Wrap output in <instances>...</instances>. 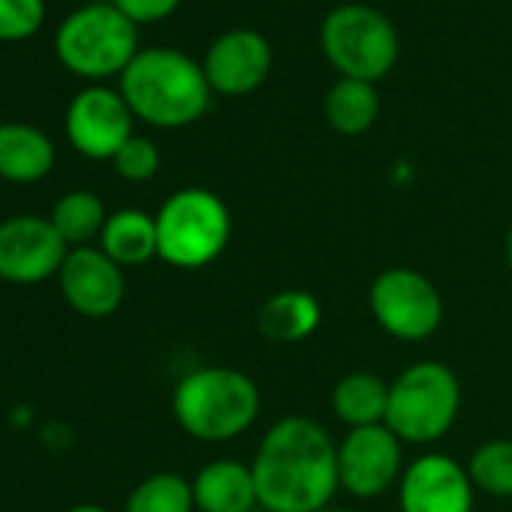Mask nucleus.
Returning a JSON list of instances; mask_svg holds the SVG:
<instances>
[{"mask_svg":"<svg viewBox=\"0 0 512 512\" xmlns=\"http://www.w3.org/2000/svg\"><path fill=\"white\" fill-rule=\"evenodd\" d=\"M266 512H320L341 488L338 443L308 416L278 419L250 461Z\"/></svg>","mask_w":512,"mask_h":512,"instance_id":"nucleus-1","label":"nucleus"},{"mask_svg":"<svg viewBox=\"0 0 512 512\" xmlns=\"http://www.w3.org/2000/svg\"><path fill=\"white\" fill-rule=\"evenodd\" d=\"M211 94L202 64L178 49H145L121 73V97L130 112L160 130L199 121Z\"/></svg>","mask_w":512,"mask_h":512,"instance_id":"nucleus-2","label":"nucleus"},{"mask_svg":"<svg viewBox=\"0 0 512 512\" xmlns=\"http://www.w3.org/2000/svg\"><path fill=\"white\" fill-rule=\"evenodd\" d=\"M172 416L190 437L226 443L244 434L260 416V389L238 368H196L178 380Z\"/></svg>","mask_w":512,"mask_h":512,"instance_id":"nucleus-3","label":"nucleus"},{"mask_svg":"<svg viewBox=\"0 0 512 512\" xmlns=\"http://www.w3.org/2000/svg\"><path fill=\"white\" fill-rule=\"evenodd\" d=\"M157 223V256L172 269L196 272L214 263L229 244L232 217L226 202L205 187L175 190L160 211Z\"/></svg>","mask_w":512,"mask_h":512,"instance_id":"nucleus-4","label":"nucleus"},{"mask_svg":"<svg viewBox=\"0 0 512 512\" xmlns=\"http://www.w3.org/2000/svg\"><path fill=\"white\" fill-rule=\"evenodd\" d=\"M461 413V383L443 362H416L389 383L386 422L401 443L428 446L446 437Z\"/></svg>","mask_w":512,"mask_h":512,"instance_id":"nucleus-5","label":"nucleus"},{"mask_svg":"<svg viewBox=\"0 0 512 512\" xmlns=\"http://www.w3.org/2000/svg\"><path fill=\"white\" fill-rule=\"evenodd\" d=\"M136 25L115 4H88L70 13L55 34L58 61L85 79L121 76L139 55Z\"/></svg>","mask_w":512,"mask_h":512,"instance_id":"nucleus-6","label":"nucleus"},{"mask_svg":"<svg viewBox=\"0 0 512 512\" xmlns=\"http://www.w3.org/2000/svg\"><path fill=\"white\" fill-rule=\"evenodd\" d=\"M320 46L341 79L380 82L392 73L401 43L398 31L368 4H341L320 25Z\"/></svg>","mask_w":512,"mask_h":512,"instance_id":"nucleus-7","label":"nucleus"},{"mask_svg":"<svg viewBox=\"0 0 512 512\" xmlns=\"http://www.w3.org/2000/svg\"><path fill=\"white\" fill-rule=\"evenodd\" d=\"M377 326L407 344L431 338L443 323V299L437 287L413 269H386L374 278L368 293Z\"/></svg>","mask_w":512,"mask_h":512,"instance_id":"nucleus-8","label":"nucleus"},{"mask_svg":"<svg viewBox=\"0 0 512 512\" xmlns=\"http://www.w3.org/2000/svg\"><path fill=\"white\" fill-rule=\"evenodd\" d=\"M70 256L67 241L49 217L19 214L0 223V278L10 284H40L61 275Z\"/></svg>","mask_w":512,"mask_h":512,"instance_id":"nucleus-9","label":"nucleus"},{"mask_svg":"<svg viewBox=\"0 0 512 512\" xmlns=\"http://www.w3.org/2000/svg\"><path fill=\"white\" fill-rule=\"evenodd\" d=\"M404 443L389 425L350 428L338 443V479L353 497H380L401 476Z\"/></svg>","mask_w":512,"mask_h":512,"instance_id":"nucleus-10","label":"nucleus"},{"mask_svg":"<svg viewBox=\"0 0 512 512\" xmlns=\"http://www.w3.org/2000/svg\"><path fill=\"white\" fill-rule=\"evenodd\" d=\"M133 112L121 91L85 88L67 109V139L91 160H112L133 133Z\"/></svg>","mask_w":512,"mask_h":512,"instance_id":"nucleus-11","label":"nucleus"},{"mask_svg":"<svg viewBox=\"0 0 512 512\" xmlns=\"http://www.w3.org/2000/svg\"><path fill=\"white\" fill-rule=\"evenodd\" d=\"M205 79L214 94L244 97L263 88L272 73V46L260 31L232 28L208 46L202 58Z\"/></svg>","mask_w":512,"mask_h":512,"instance_id":"nucleus-12","label":"nucleus"},{"mask_svg":"<svg viewBox=\"0 0 512 512\" xmlns=\"http://www.w3.org/2000/svg\"><path fill=\"white\" fill-rule=\"evenodd\" d=\"M401 512H473V482L467 467L443 452L419 455L398 485Z\"/></svg>","mask_w":512,"mask_h":512,"instance_id":"nucleus-13","label":"nucleus"},{"mask_svg":"<svg viewBox=\"0 0 512 512\" xmlns=\"http://www.w3.org/2000/svg\"><path fill=\"white\" fill-rule=\"evenodd\" d=\"M61 293L67 305L91 320L112 317L124 302V272L112 263L100 247H76L70 250L61 269Z\"/></svg>","mask_w":512,"mask_h":512,"instance_id":"nucleus-14","label":"nucleus"},{"mask_svg":"<svg viewBox=\"0 0 512 512\" xmlns=\"http://www.w3.org/2000/svg\"><path fill=\"white\" fill-rule=\"evenodd\" d=\"M190 485L199 512H256L260 506L250 464L235 458H217L205 464Z\"/></svg>","mask_w":512,"mask_h":512,"instance_id":"nucleus-15","label":"nucleus"},{"mask_svg":"<svg viewBox=\"0 0 512 512\" xmlns=\"http://www.w3.org/2000/svg\"><path fill=\"white\" fill-rule=\"evenodd\" d=\"M323 305L308 290H281L263 302L256 314V329L266 341L275 344H299L320 329Z\"/></svg>","mask_w":512,"mask_h":512,"instance_id":"nucleus-16","label":"nucleus"},{"mask_svg":"<svg viewBox=\"0 0 512 512\" xmlns=\"http://www.w3.org/2000/svg\"><path fill=\"white\" fill-rule=\"evenodd\" d=\"M55 145L31 124H0V178L31 184L52 172Z\"/></svg>","mask_w":512,"mask_h":512,"instance_id":"nucleus-17","label":"nucleus"},{"mask_svg":"<svg viewBox=\"0 0 512 512\" xmlns=\"http://www.w3.org/2000/svg\"><path fill=\"white\" fill-rule=\"evenodd\" d=\"M100 250L121 269L145 266L157 256V223L139 208H121L109 214L100 232Z\"/></svg>","mask_w":512,"mask_h":512,"instance_id":"nucleus-18","label":"nucleus"},{"mask_svg":"<svg viewBox=\"0 0 512 512\" xmlns=\"http://www.w3.org/2000/svg\"><path fill=\"white\" fill-rule=\"evenodd\" d=\"M389 407V383L368 371H353L341 377L332 389V413L347 428L383 425Z\"/></svg>","mask_w":512,"mask_h":512,"instance_id":"nucleus-19","label":"nucleus"},{"mask_svg":"<svg viewBox=\"0 0 512 512\" xmlns=\"http://www.w3.org/2000/svg\"><path fill=\"white\" fill-rule=\"evenodd\" d=\"M326 121L341 136H362L374 127L380 115V97L371 82L338 79L323 103Z\"/></svg>","mask_w":512,"mask_h":512,"instance_id":"nucleus-20","label":"nucleus"},{"mask_svg":"<svg viewBox=\"0 0 512 512\" xmlns=\"http://www.w3.org/2000/svg\"><path fill=\"white\" fill-rule=\"evenodd\" d=\"M52 226L58 229V235L67 241V247H88V241L100 238L109 214L100 202L97 193L91 190H73L64 193L55 208H52Z\"/></svg>","mask_w":512,"mask_h":512,"instance_id":"nucleus-21","label":"nucleus"},{"mask_svg":"<svg viewBox=\"0 0 512 512\" xmlns=\"http://www.w3.org/2000/svg\"><path fill=\"white\" fill-rule=\"evenodd\" d=\"M193 485L178 473H154L142 479L130 497L124 512H193Z\"/></svg>","mask_w":512,"mask_h":512,"instance_id":"nucleus-22","label":"nucleus"},{"mask_svg":"<svg viewBox=\"0 0 512 512\" xmlns=\"http://www.w3.org/2000/svg\"><path fill=\"white\" fill-rule=\"evenodd\" d=\"M473 488L491 497H512V440L497 437L473 449L467 461Z\"/></svg>","mask_w":512,"mask_h":512,"instance_id":"nucleus-23","label":"nucleus"},{"mask_svg":"<svg viewBox=\"0 0 512 512\" xmlns=\"http://www.w3.org/2000/svg\"><path fill=\"white\" fill-rule=\"evenodd\" d=\"M112 166H115V172L124 181L142 184V181H148V178L157 175V169H160V151H157V145L151 139L130 136L124 142V148L112 157Z\"/></svg>","mask_w":512,"mask_h":512,"instance_id":"nucleus-24","label":"nucleus"},{"mask_svg":"<svg viewBox=\"0 0 512 512\" xmlns=\"http://www.w3.org/2000/svg\"><path fill=\"white\" fill-rule=\"evenodd\" d=\"M46 19V0H0V40H28Z\"/></svg>","mask_w":512,"mask_h":512,"instance_id":"nucleus-25","label":"nucleus"},{"mask_svg":"<svg viewBox=\"0 0 512 512\" xmlns=\"http://www.w3.org/2000/svg\"><path fill=\"white\" fill-rule=\"evenodd\" d=\"M112 4L133 22V25H151L169 19L181 0H112Z\"/></svg>","mask_w":512,"mask_h":512,"instance_id":"nucleus-26","label":"nucleus"},{"mask_svg":"<svg viewBox=\"0 0 512 512\" xmlns=\"http://www.w3.org/2000/svg\"><path fill=\"white\" fill-rule=\"evenodd\" d=\"M70 512H109V509H103V506H97V503H82V506H73Z\"/></svg>","mask_w":512,"mask_h":512,"instance_id":"nucleus-27","label":"nucleus"},{"mask_svg":"<svg viewBox=\"0 0 512 512\" xmlns=\"http://www.w3.org/2000/svg\"><path fill=\"white\" fill-rule=\"evenodd\" d=\"M506 260H509V269H512V226H509V235H506Z\"/></svg>","mask_w":512,"mask_h":512,"instance_id":"nucleus-28","label":"nucleus"},{"mask_svg":"<svg viewBox=\"0 0 512 512\" xmlns=\"http://www.w3.org/2000/svg\"><path fill=\"white\" fill-rule=\"evenodd\" d=\"M320 512H347V509H335V506H326V509H320Z\"/></svg>","mask_w":512,"mask_h":512,"instance_id":"nucleus-29","label":"nucleus"},{"mask_svg":"<svg viewBox=\"0 0 512 512\" xmlns=\"http://www.w3.org/2000/svg\"><path fill=\"white\" fill-rule=\"evenodd\" d=\"M263 512H266V509H263Z\"/></svg>","mask_w":512,"mask_h":512,"instance_id":"nucleus-30","label":"nucleus"}]
</instances>
